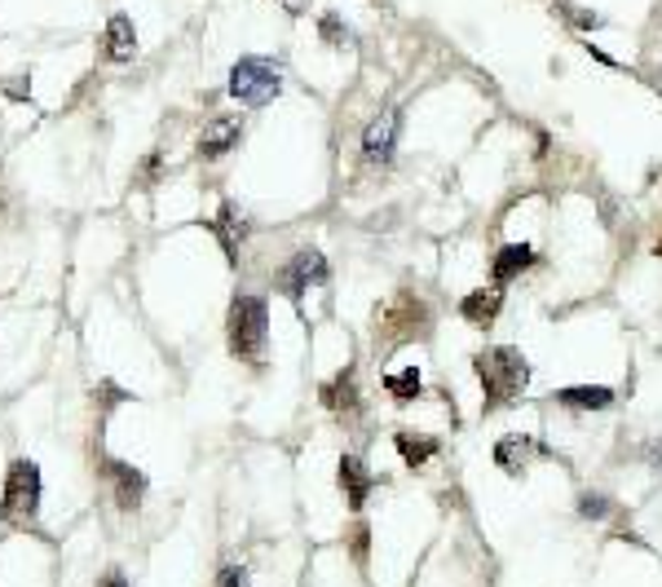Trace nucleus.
<instances>
[{
  "label": "nucleus",
  "instance_id": "obj_1",
  "mask_svg": "<svg viewBox=\"0 0 662 587\" xmlns=\"http://www.w3.org/2000/svg\"><path fill=\"white\" fill-rule=\"evenodd\" d=\"M473 371L482 380V406H486V415L504 411L508 402H517L526 393V384H530V362L513 344H486L473 358Z\"/></svg>",
  "mask_w": 662,
  "mask_h": 587
},
{
  "label": "nucleus",
  "instance_id": "obj_2",
  "mask_svg": "<svg viewBox=\"0 0 662 587\" xmlns=\"http://www.w3.org/2000/svg\"><path fill=\"white\" fill-rule=\"evenodd\" d=\"M266 331H270V309L261 296H239L230 309V353L244 362H261L266 353Z\"/></svg>",
  "mask_w": 662,
  "mask_h": 587
},
{
  "label": "nucleus",
  "instance_id": "obj_3",
  "mask_svg": "<svg viewBox=\"0 0 662 587\" xmlns=\"http://www.w3.org/2000/svg\"><path fill=\"white\" fill-rule=\"evenodd\" d=\"M283 89V75L270 58H239L230 71V97L244 106H266Z\"/></svg>",
  "mask_w": 662,
  "mask_h": 587
},
{
  "label": "nucleus",
  "instance_id": "obj_4",
  "mask_svg": "<svg viewBox=\"0 0 662 587\" xmlns=\"http://www.w3.org/2000/svg\"><path fill=\"white\" fill-rule=\"evenodd\" d=\"M40 508V468L31 460H13L9 473H4V504H0V517L9 522H31Z\"/></svg>",
  "mask_w": 662,
  "mask_h": 587
},
{
  "label": "nucleus",
  "instance_id": "obj_5",
  "mask_svg": "<svg viewBox=\"0 0 662 587\" xmlns=\"http://www.w3.org/2000/svg\"><path fill=\"white\" fill-rule=\"evenodd\" d=\"M319 284H328V261H323V253H314V248L297 253V257L283 266V275H279V288L292 296V300H306V292L319 288Z\"/></svg>",
  "mask_w": 662,
  "mask_h": 587
},
{
  "label": "nucleus",
  "instance_id": "obj_6",
  "mask_svg": "<svg viewBox=\"0 0 662 587\" xmlns=\"http://www.w3.org/2000/svg\"><path fill=\"white\" fill-rule=\"evenodd\" d=\"M428 305L420 300V296H402L397 305H389V313H384V331L389 336H397V340H411V336H424L428 331Z\"/></svg>",
  "mask_w": 662,
  "mask_h": 587
},
{
  "label": "nucleus",
  "instance_id": "obj_7",
  "mask_svg": "<svg viewBox=\"0 0 662 587\" xmlns=\"http://www.w3.org/2000/svg\"><path fill=\"white\" fill-rule=\"evenodd\" d=\"M335 477H340V495H344V504L353 508V513H362V504H366V495H371V473H366V464L358 460V455H340V468H335Z\"/></svg>",
  "mask_w": 662,
  "mask_h": 587
},
{
  "label": "nucleus",
  "instance_id": "obj_8",
  "mask_svg": "<svg viewBox=\"0 0 662 587\" xmlns=\"http://www.w3.org/2000/svg\"><path fill=\"white\" fill-rule=\"evenodd\" d=\"M539 455H544L539 442H535V437H521V433H508V437L495 442V464H499L504 473H513V477H521L526 464L539 460Z\"/></svg>",
  "mask_w": 662,
  "mask_h": 587
},
{
  "label": "nucleus",
  "instance_id": "obj_9",
  "mask_svg": "<svg viewBox=\"0 0 662 587\" xmlns=\"http://www.w3.org/2000/svg\"><path fill=\"white\" fill-rule=\"evenodd\" d=\"M393 142H397V115H393V111H384V115H375V120L366 124L362 151H366V159H371V164H389Z\"/></svg>",
  "mask_w": 662,
  "mask_h": 587
},
{
  "label": "nucleus",
  "instance_id": "obj_10",
  "mask_svg": "<svg viewBox=\"0 0 662 587\" xmlns=\"http://www.w3.org/2000/svg\"><path fill=\"white\" fill-rule=\"evenodd\" d=\"M106 473H111V486H115V504H120L124 513H133V508L142 504V495H146V477H142L133 464H120V460H111Z\"/></svg>",
  "mask_w": 662,
  "mask_h": 587
},
{
  "label": "nucleus",
  "instance_id": "obj_11",
  "mask_svg": "<svg viewBox=\"0 0 662 587\" xmlns=\"http://www.w3.org/2000/svg\"><path fill=\"white\" fill-rule=\"evenodd\" d=\"M102 53H106L111 62H128V58L137 53V31H133L128 13H115V18L106 22V35H102Z\"/></svg>",
  "mask_w": 662,
  "mask_h": 587
},
{
  "label": "nucleus",
  "instance_id": "obj_12",
  "mask_svg": "<svg viewBox=\"0 0 662 587\" xmlns=\"http://www.w3.org/2000/svg\"><path fill=\"white\" fill-rule=\"evenodd\" d=\"M499 309H504V296L499 288H482V292H468L459 300V313L473 322V327H495V318H499Z\"/></svg>",
  "mask_w": 662,
  "mask_h": 587
},
{
  "label": "nucleus",
  "instance_id": "obj_13",
  "mask_svg": "<svg viewBox=\"0 0 662 587\" xmlns=\"http://www.w3.org/2000/svg\"><path fill=\"white\" fill-rule=\"evenodd\" d=\"M530 266H535V248H526V244H504V248L495 253V261H490V275H495V284H508V279L526 275Z\"/></svg>",
  "mask_w": 662,
  "mask_h": 587
},
{
  "label": "nucleus",
  "instance_id": "obj_14",
  "mask_svg": "<svg viewBox=\"0 0 662 587\" xmlns=\"http://www.w3.org/2000/svg\"><path fill=\"white\" fill-rule=\"evenodd\" d=\"M557 402L570 406V411H610L614 406V389H606V384H575V389H561Z\"/></svg>",
  "mask_w": 662,
  "mask_h": 587
},
{
  "label": "nucleus",
  "instance_id": "obj_15",
  "mask_svg": "<svg viewBox=\"0 0 662 587\" xmlns=\"http://www.w3.org/2000/svg\"><path fill=\"white\" fill-rule=\"evenodd\" d=\"M239 137H244V124H239V120H213V124L204 128V137H199V155H204V159H217V155H226Z\"/></svg>",
  "mask_w": 662,
  "mask_h": 587
},
{
  "label": "nucleus",
  "instance_id": "obj_16",
  "mask_svg": "<svg viewBox=\"0 0 662 587\" xmlns=\"http://www.w3.org/2000/svg\"><path fill=\"white\" fill-rule=\"evenodd\" d=\"M393 446H397V455H402V464H406V468H424V464L442 451V442H437V437H428V433H397V437H393Z\"/></svg>",
  "mask_w": 662,
  "mask_h": 587
},
{
  "label": "nucleus",
  "instance_id": "obj_17",
  "mask_svg": "<svg viewBox=\"0 0 662 587\" xmlns=\"http://www.w3.org/2000/svg\"><path fill=\"white\" fill-rule=\"evenodd\" d=\"M323 402L335 415H353L358 411V393H353V375L349 371H340L331 384H323Z\"/></svg>",
  "mask_w": 662,
  "mask_h": 587
},
{
  "label": "nucleus",
  "instance_id": "obj_18",
  "mask_svg": "<svg viewBox=\"0 0 662 587\" xmlns=\"http://www.w3.org/2000/svg\"><path fill=\"white\" fill-rule=\"evenodd\" d=\"M384 389H389V398L411 402V398H420V393H424V380H420V371H415V367H402V371L384 375Z\"/></svg>",
  "mask_w": 662,
  "mask_h": 587
},
{
  "label": "nucleus",
  "instance_id": "obj_19",
  "mask_svg": "<svg viewBox=\"0 0 662 587\" xmlns=\"http://www.w3.org/2000/svg\"><path fill=\"white\" fill-rule=\"evenodd\" d=\"M606 513H610V500H606V495H583V500H579V517L601 522Z\"/></svg>",
  "mask_w": 662,
  "mask_h": 587
},
{
  "label": "nucleus",
  "instance_id": "obj_20",
  "mask_svg": "<svg viewBox=\"0 0 662 587\" xmlns=\"http://www.w3.org/2000/svg\"><path fill=\"white\" fill-rule=\"evenodd\" d=\"M349 548H353V562L358 566H366V548H371V535H366V526L358 522L353 531H349Z\"/></svg>",
  "mask_w": 662,
  "mask_h": 587
},
{
  "label": "nucleus",
  "instance_id": "obj_21",
  "mask_svg": "<svg viewBox=\"0 0 662 587\" xmlns=\"http://www.w3.org/2000/svg\"><path fill=\"white\" fill-rule=\"evenodd\" d=\"M561 13H566V18H575V27H583V31H597V27H601V18H597V13H588V9L561 4Z\"/></svg>",
  "mask_w": 662,
  "mask_h": 587
},
{
  "label": "nucleus",
  "instance_id": "obj_22",
  "mask_svg": "<svg viewBox=\"0 0 662 587\" xmlns=\"http://www.w3.org/2000/svg\"><path fill=\"white\" fill-rule=\"evenodd\" d=\"M319 27H323V40H331V44H340V40H344V31H340V18H335V13H323V22H319Z\"/></svg>",
  "mask_w": 662,
  "mask_h": 587
},
{
  "label": "nucleus",
  "instance_id": "obj_23",
  "mask_svg": "<svg viewBox=\"0 0 662 587\" xmlns=\"http://www.w3.org/2000/svg\"><path fill=\"white\" fill-rule=\"evenodd\" d=\"M221 587H248V570H244V566H239V570L230 566V570L221 575Z\"/></svg>",
  "mask_w": 662,
  "mask_h": 587
},
{
  "label": "nucleus",
  "instance_id": "obj_24",
  "mask_svg": "<svg viewBox=\"0 0 662 587\" xmlns=\"http://www.w3.org/2000/svg\"><path fill=\"white\" fill-rule=\"evenodd\" d=\"M4 89H9V97H18V102H22V97H27V93H22V89H27V84H22V80H9V84H4Z\"/></svg>",
  "mask_w": 662,
  "mask_h": 587
},
{
  "label": "nucleus",
  "instance_id": "obj_25",
  "mask_svg": "<svg viewBox=\"0 0 662 587\" xmlns=\"http://www.w3.org/2000/svg\"><path fill=\"white\" fill-rule=\"evenodd\" d=\"M97 587H128V584H124V575H106V579H102Z\"/></svg>",
  "mask_w": 662,
  "mask_h": 587
}]
</instances>
